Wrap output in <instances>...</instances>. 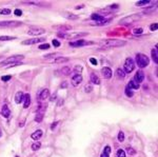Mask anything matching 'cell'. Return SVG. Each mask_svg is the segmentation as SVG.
<instances>
[{
  "label": "cell",
  "mask_w": 158,
  "mask_h": 157,
  "mask_svg": "<svg viewBox=\"0 0 158 157\" xmlns=\"http://www.w3.org/2000/svg\"><path fill=\"white\" fill-rule=\"evenodd\" d=\"M100 45H101V48H103V49L119 48V47H123V45H125V41L117 40V39H108V40H104V41H101Z\"/></svg>",
  "instance_id": "cell-1"
},
{
  "label": "cell",
  "mask_w": 158,
  "mask_h": 157,
  "mask_svg": "<svg viewBox=\"0 0 158 157\" xmlns=\"http://www.w3.org/2000/svg\"><path fill=\"white\" fill-rule=\"evenodd\" d=\"M24 58L23 55H14V56H11L7 58L6 60H3L2 62H0V65H3V67H7V65L11 64V63H15V62H20L21 60Z\"/></svg>",
  "instance_id": "cell-2"
},
{
  "label": "cell",
  "mask_w": 158,
  "mask_h": 157,
  "mask_svg": "<svg viewBox=\"0 0 158 157\" xmlns=\"http://www.w3.org/2000/svg\"><path fill=\"white\" fill-rule=\"evenodd\" d=\"M136 62L138 64L139 68H145L146 65H149L150 59L145 56L144 54H137L136 55Z\"/></svg>",
  "instance_id": "cell-3"
},
{
  "label": "cell",
  "mask_w": 158,
  "mask_h": 157,
  "mask_svg": "<svg viewBox=\"0 0 158 157\" xmlns=\"http://www.w3.org/2000/svg\"><path fill=\"white\" fill-rule=\"evenodd\" d=\"M142 14H134V15H131V16H128V17H124L123 19H121L119 23L122 24V25H129L131 23H133L135 21H137L138 19H140V16Z\"/></svg>",
  "instance_id": "cell-4"
},
{
  "label": "cell",
  "mask_w": 158,
  "mask_h": 157,
  "mask_svg": "<svg viewBox=\"0 0 158 157\" xmlns=\"http://www.w3.org/2000/svg\"><path fill=\"white\" fill-rule=\"evenodd\" d=\"M134 68H135V63L133 61V59L126 58V60L124 61V64H123V72L130 74V73L133 72Z\"/></svg>",
  "instance_id": "cell-5"
},
{
  "label": "cell",
  "mask_w": 158,
  "mask_h": 157,
  "mask_svg": "<svg viewBox=\"0 0 158 157\" xmlns=\"http://www.w3.org/2000/svg\"><path fill=\"white\" fill-rule=\"evenodd\" d=\"M22 25L21 21H16V20H11V21H0V28H16Z\"/></svg>",
  "instance_id": "cell-6"
},
{
  "label": "cell",
  "mask_w": 158,
  "mask_h": 157,
  "mask_svg": "<svg viewBox=\"0 0 158 157\" xmlns=\"http://www.w3.org/2000/svg\"><path fill=\"white\" fill-rule=\"evenodd\" d=\"M45 33V30L42 28H38V27H32L29 29L28 34L31 36H38V35H42Z\"/></svg>",
  "instance_id": "cell-7"
},
{
  "label": "cell",
  "mask_w": 158,
  "mask_h": 157,
  "mask_svg": "<svg viewBox=\"0 0 158 157\" xmlns=\"http://www.w3.org/2000/svg\"><path fill=\"white\" fill-rule=\"evenodd\" d=\"M71 47H83V45L93 44V41H85V40H76V41L69 42Z\"/></svg>",
  "instance_id": "cell-8"
},
{
  "label": "cell",
  "mask_w": 158,
  "mask_h": 157,
  "mask_svg": "<svg viewBox=\"0 0 158 157\" xmlns=\"http://www.w3.org/2000/svg\"><path fill=\"white\" fill-rule=\"evenodd\" d=\"M45 39L44 38H32V39H28V40H24L22 42L23 45H31V44H35V43H38V42H44Z\"/></svg>",
  "instance_id": "cell-9"
},
{
  "label": "cell",
  "mask_w": 158,
  "mask_h": 157,
  "mask_svg": "<svg viewBox=\"0 0 158 157\" xmlns=\"http://www.w3.org/2000/svg\"><path fill=\"white\" fill-rule=\"evenodd\" d=\"M81 81H82V76H81V74H75L72 77V79H71V83L74 87H77L79 83H81Z\"/></svg>",
  "instance_id": "cell-10"
},
{
  "label": "cell",
  "mask_w": 158,
  "mask_h": 157,
  "mask_svg": "<svg viewBox=\"0 0 158 157\" xmlns=\"http://www.w3.org/2000/svg\"><path fill=\"white\" fill-rule=\"evenodd\" d=\"M143 79H144V74H143L142 71H138V72H137L135 74V76H134V81L136 83H138V84L143 81Z\"/></svg>",
  "instance_id": "cell-11"
},
{
  "label": "cell",
  "mask_w": 158,
  "mask_h": 157,
  "mask_svg": "<svg viewBox=\"0 0 158 157\" xmlns=\"http://www.w3.org/2000/svg\"><path fill=\"white\" fill-rule=\"evenodd\" d=\"M101 74H102L103 78H105V79H110V78L112 77V75H113V72H112V70H111L110 68L105 67V68H103L102 70H101Z\"/></svg>",
  "instance_id": "cell-12"
},
{
  "label": "cell",
  "mask_w": 158,
  "mask_h": 157,
  "mask_svg": "<svg viewBox=\"0 0 158 157\" xmlns=\"http://www.w3.org/2000/svg\"><path fill=\"white\" fill-rule=\"evenodd\" d=\"M49 95H50V91L48 89H43L38 93V99L39 100H44V99H47L49 97Z\"/></svg>",
  "instance_id": "cell-13"
},
{
  "label": "cell",
  "mask_w": 158,
  "mask_h": 157,
  "mask_svg": "<svg viewBox=\"0 0 158 157\" xmlns=\"http://www.w3.org/2000/svg\"><path fill=\"white\" fill-rule=\"evenodd\" d=\"M70 73H71V69L69 67L61 68L59 71L56 72V74H57V75H63V76H68V75H70Z\"/></svg>",
  "instance_id": "cell-14"
},
{
  "label": "cell",
  "mask_w": 158,
  "mask_h": 157,
  "mask_svg": "<svg viewBox=\"0 0 158 157\" xmlns=\"http://www.w3.org/2000/svg\"><path fill=\"white\" fill-rule=\"evenodd\" d=\"M10 113H11V111H10L9 107L7 104H4L2 109H1V115L3 116V117H6V118H9L10 117Z\"/></svg>",
  "instance_id": "cell-15"
},
{
  "label": "cell",
  "mask_w": 158,
  "mask_h": 157,
  "mask_svg": "<svg viewBox=\"0 0 158 157\" xmlns=\"http://www.w3.org/2000/svg\"><path fill=\"white\" fill-rule=\"evenodd\" d=\"M91 19L95 20L96 22H101V21H103L105 18L103 16H101V15H99V14H92L91 15Z\"/></svg>",
  "instance_id": "cell-16"
},
{
  "label": "cell",
  "mask_w": 158,
  "mask_h": 157,
  "mask_svg": "<svg viewBox=\"0 0 158 157\" xmlns=\"http://www.w3.org/2000/svg\"><path fill=\"white\" fill-rule=\"evenodd\" d=\"M23 98H24V95L22 92H17L16 95H15V101H16V103L23 102Z\"/></svg>",
  "instance_id": "cell-17"
},
{
  "label": "cell",
  "mask_w": 158,
  "mask_h": 157,
  "mask_svg": "<svg viewBox=\"0 0 158 157\" xmlns=\"http://www.w3.org/2000/svg\"><path fill=\"white\" fill-rule=\"evenodd\" d=\"M31 104V96L29 94L24 95V98H23V108L24 109H28Z\"/></svg>",
  "instance_id": "cell-18"
},
{
  "label": "cell",
  "mask_w": 158,
  "mask_h": 157,
  "mask_svg": "<svg viewBox=\"0 0 158 157\" xmlns=\"http://www.w3.org/2000/svg\"><path fill=\"white\" fill-rule=\"evenodd\" d=\"M42 131L41 130H37L36 132H34L32 135H31V137H32L34 140H38V139H40L42 137Z\"/></svg>",
  "instance_id": "cell-19"
},
{
  "label": "cell",
  "mask_w": 158,
  "mask_h": 157,
  "mask_svg": "<svg viewBox=\"0 0 158 157\" xmlns=\"http://www.w3.org/2000/svg\"><path fill=\"white\" fill-rule=\"evenodd\" d=\"M62 15L63 16L67 18V19H70V20H77L78 19V16L77 15H74V14H72V13H62Z\"/></svg>",
  "instance_id": "cell-20"
},
{
  "label": "cell",
  "mask_w": 158,
  "mask_h": 157,
  "mask_svg": "<svg viewBox=\"0 0 158 157\" xmlns=\"http://www.w3.org/2000/svg\"><path fill=\"white\" fill-rule=\"evenodd\" d=\"M91 82L93 84H100V79L97 75L91 74Z\"/></svg>",
  "instance_id": "cell-21"
},
{
  "label": "cell",
  "mask_w": 158,
  "mask_h": 157,
  "mask_svg": "<svg viewBox=\"0 0 158 157\" xmlns=\"http://www.w3.org/2000/svg\"><path fill=\"white\" fill-rule=\"evenodd\" d=\"M139 87H140V85L138 84V83H136L135 81H134V80H131V81L129 82V85H128V88L129 89H134V90H137V89H139Z\"/></svg>",
  "instance_id": "cell-22"
},
{
  "label": "cell",
  "mask_w": 158,
  "mask_h": 157,
  "mask_svg": "<svg viewBox=\"0 0 158 157\" xmlns=\"http://www.w3.org/2000/svg\"><path fill=\"white\" fill-rule=\"evenodd\" d=\"M69 60H70V58H68V57H58L54 60V62L55 63H61V62H68Z\"/></svg>",
  "instance_id": "cell-23"
},
{
  "label": "cell",
  "mask_w": 158,
  "mask_h": 157,
  "mask_svg": "<svg viewBox=\"0 0 158 157\" xmlns=\"http://www.w3.org/2000/svg\"><path fill=\"white\" fill-rule=\"evenodd\" d=\"M116 75H117V77H118L119 79H123L124 76H125V73L123 72V70L118 69V70L116 71Z\"/></svg>",
  "instance_id": "cell-24"
},
{
  "label": "cell",
  "mask_w": 158,
  "mask_h": 157,
  "mask_svg": "<svg viewBox=\"0 0 158 157\" xmlns=\"http://www.w3.org/2000/svg\"><path fill=\"white\" fill-rule=\"evenodd\" d=\"M152 58L154 60V62H158V54H157V49H153L152 50Z\"/></svg>",
  "instance_id": "cell-25"
},
{
  "label": "cell",
  "mask_w": 158,
  "mask_h": 157,
  "mask_svg": "<svg viewBox=\"0 0 158 157\" xmlns=\"http://www.w3.org/2000/svg\"><path fill=\"white\" fill-rule=\"evenodd\" d=\"M40 148H41V143L38 142V141H36L35 143L32 144V150H33V151H37V150H39Z\"/></svg>",
  "instance_id": "cell-26"
},
{
  "label": "cell",
  "mask_w": 158,
  "mask_h": 157,
  "mask_svg": "<svg viewBox=\"0 0 158 157\" xmlns=\"http://www.w3.org/2000/svg\"><path fill=\"white\" fill-rule=\"evenodd\" d=\"M0 14H1V15L11 14V9H0Z\"/></svg>",
  "instance_id": "cell-27"
},
{
  "label": "cell",
  "mask_w": 158,
  "mask_h": 157,
  "mask_svg": "<svg viewBox=\"0 0 158 157\" xmlns=\"http://www.w3.org/2000/svg\"><path fill=\"white\" fill-rule=\"evenodd\" d=\"M125 95L128 96V97H132V96L134 95V93H133V91H132L131 89H129L128 87L125 88Z\"/></svg>",
  "instance_id": "cell-28"
},
{
  "label": "cell",
  "mask_w": 158,
  "mask_h": 157,
  "mask_svg": "<svg viewBox=\"0 0 158 157\" xmlns=\"http://www.w3.org/2000/svg\"><path fill=\"white\" fill-rule=\"evenodd\" d=\"M15 37H9V36H0V41H8V40H14Z\"/></svg>",
  "instance_id": "cell-29"
},
{
  "label": "cell",
  "mask_w": 158,
  "mask_h": 157,
  "mask_svg": "<svg viewBox=\"0 0 158 157\" xmlns=\"http://www.w3.org/2000/svg\"><path fill=\"white\" fill-rule=\"evenodd\" d=\"M142 33H143V30H142V29H134L133 30V34L134 35H141Z\"/></svg>",
  "instance_id": "cell-30"
},
{
  "label": "cell",
  "mask_w": 158,
  "mask_h": 157,
  "mask_svg": "<svg viewBox=\"0 0 158 157\" xmlns=\"http://www.w3.org/2000/svg\"><path fill=\"white\" fill-rule=\"evenodd\" d=\"M117 157H125V152L123 150L119 149L118 151H117Z\"/></svg>",
  "instance_id": "cell-31"
},
{
  "label": "cell",
  "mask_w": 158,
  "mask_h": 157,
  "mask_svg": "<svg viewBox=\"0 0 158 157\" xmlns=\"http://www.w3.org/2000/svg\"><path fill=\"white\" fill-rule=\"evenodd\" d=\"M58 56H59V54H49V55H45L44 58L45 59H49V58H55L56 59V57L58 58Z\"/></svg>",
  "instance_id": "cell-32"
},
{
  "label": "cell",
  "mask_w": 158,
  "mask_h": 157,
  "mask_svg": "<svg viewBox=\"0 0 158 157\" xmlns=\"http://www.w3.org/2000/svg\"><path fill=\"white\" fill-rule=\"evenodd\" d=\"M150 1L147 0H143V1H139V2H136V6L137 7H141V6H145V4H149Z\"/></svg>",
  "instance_id": "cell-33"
},
{
  "label": "cell",
  "mask_w": 158,
  "mask_h": 157,
  "mask_svg": "<svg viewBox=\"0 0 158 157\" xmlns=\"http://www.w3.org/2000/svg\"><path fill=\"white\" fill-rule=\"evenodd\" d=\"M126 151H128V153L130 155H135L136 154V151L133 148H131V146H128V148H126Z\"/></svg>",
  "instance_id": "cell-34"
},
{
  "label": "cell",
  "mask_w": 158,
  "mask_h": 157,
  "mask_svg": "<svg viewBox=\"0 0 158 157\" xmlns=\"http://www.w3.org/2000/svg\"><path fill=\"white\" fill-rule=\"evenodd\" d=\"M39 49H40V50H49V49H50V44H48V43L40 44V45H39Z\"/></svg>",
  "instance_id": "cell-35"
},
{
  "label": "cell",
  "mask_w": 158,
  "mask_h": 157,
  "mask_svg": "<svg viewBox=\"0 0 158 157\" xmlns=\"http://www.w3.org/2000/svg\"><path fill=\"white\" fill-rule=\"evenodd\" d=\"M118 140L120 141V142H122V141L124 140V134H123V132H119L118 133Z\"/></svg>",
  "instance_id": "cell-36"
},
{
  "label": "cell",
  "mask_w": 158,
  "mask_h": 157,
  "mask_svg": "<svg viewBox=\"0 0 158 157\" xmlns=\"http://www.w3.org/2000/svg\"><path fill=\"white\" fill-rule=\"evenodd\" d=\"M12 78V76L11 75H7V76H2L1 77V80L2 81H8V80H10Z\"/></svg>",
  "instance_id": "cell-37"
},
{
  "label": "cell",
  "mask_w": 158,
  "mask_h": 157,
  "mask_svg": "<svg viewBox=\"0 0 158 157\" xmlns=\"http://www.w3.org/2000/svg\"><path fill=\"white\" fill-rule=\"evenodd\" d=\"M75 72L78 73V74H80L81 72H82V68H81L80 65H76V67H75Z\"/></svg>",
  "instance_id": "cell-38"
},
{
  "label": "cell",
  "mask_w": 158,
  "mask_h": 157,
  "mask_svg": "<svg viewBox=\"0 0 158 157\" xmlns=\"http://www.w3.org/2000/svg\"><path fill=\"white\" fill-rule=\"evenodd\" d=\"M103 153H105V154L110 155V153H111V148H110L109 145H106L105 148H104V150H103Z\"/></svg>",
  "instance_id": "cell-39"
},
{
  "label": "cell",
  "mask_w": 158,
  "mask_h": 157,
  "mask_svg": "<svg viewBox=\"0 0 158 157\" xmlns=\"http://www.w3.org/2000/svg\"><path fill=\"white\" fill-rule=\"evenodd\" d=\"M53 45H54V47H56V48H58V47H60V42L58 41V40L57 39H54L53 40Z\"/></svg>",
  "instance_id": "cell-40"
},
{
  "label": "cell",
  "mask_w": 158,
  "mask_h": 157,
  "mask_svg": "<svg viewBox=\"0 0 158 157\" xmlns=\"http://www.w3.org/2000/svg\"><path fill=\"white\" fill-rule=\"evenodd\" d=\"M157 29H158L157 23H153V24H151V27H150V30H151V31H156Z\"/></svg>",
  "instance_id": "cell-41"
},
{
  "label": "cell",
  "mask_w": 158,
  "mask_h": 157,
  "mask_svg": "<svg viewBox=\"0 0 158 157\" xmlns=\"http://www.w3.org/2000/svg\"><path fill=\"white\" fill-rule=\"evenodd\" d=\"M72 27H65V25H61V27H58V30H64V31H67V30H71Z\"/></svg>",
  "instance_id": "cell-42"
},
{
  "label": "cell",
  "mask_w": 158,
  "mask_h": 157,
  "mask_svg": "<svg viewBox=\"0 0 158 157\" xmlns=\"http://www.w3.org/2000/svg\"><path fill=\"white\" fill-rule=\"evenodd\" d=\"M14 14L15 15H16V16H21V15H22V11H21V10H15V12H14Z\"/></svg>",
  "instance_id": "cell-43"
},
{
  "label": "cell",
  "mask_w": 158,
  "mask_h": 157,
  "mask_svg": "<svg viewBox=\"0 0 158 157\" xmlns=\"http://www.w3.org/2000/svg\"><path fill=\"white\" fill-rule=\"evenodd\" d=\"M90 62H91L92 64H94V65H96V64L98 63V62H97V60H96L95 58H93V57H92V58H90Z\"/></svg>",
  "instance_id": "cell-44"
},
{
  "label": "cell",
  "mask_w": 158,
  "mask_h": 157,
  "mask_svg": "<svg viewBox=\"0 0 158 157\" xmlns=\"http://www.w3.org/2000/svg\"><path fill=\"white\" fill-rule=\"evenodd\" d=\"M118 7H119L118 4H112V6H110V7H109V9H111V10H115V9L118 8Z\"/></svg>",
  "instance_id": "cell-45"
},
{
  "label": "cell",
  "mask_w": 158,
  "mask_h": 157,
  "mask_svg": "<svg viewBox=\"0 0 158 157\" xmlns=\"http://www.w3.org/2000/svg\"><path fill=\"white\" fill-rule=\"evenodd\" d=\"M58 124V121H56V122H54V123H52V125H51V129L52 130H55V128H56V125Z\"/></svg>",
  "instance_id": "cell-46"
},
{
  "label": "cell",
  "mask_w": 158,
  "mask_h": 157,
  "mask_svg": "<svg viewBox=\"0 0 158 157\" xmlns=\"http://www.w3.org/2000/svg\"><path fill=\"white\" fill-rule=\"evenodd\" d=\"M67 87H68V82H65V81H64V82H63L62 84H61V88H62V89L67 88Z\"/></svg>",
  "instance_id": "cell-47"
},
{
  "label": "cell",
  "mask_w": 158,
  "mask_h": 157,
  "mask_svg": "<svg viewBox=\"0 0 158 157\" xmlns=\"http://www.w3.org/2000/svg\"><path fill=\"white\" fill-rule=\"evenodd\" d=\"M91 91H92V88H91V87H88V88H85V92H86V93L91 92Z\"/></svg>",
  "instance_id": "cell-48"
},
{
  "label": "cell",
  "mask_w": 158,
  "mask_h": 157,
  "mask_svg": "<svg viewBox=\"0 0 158 157\" xmlns=\"http://www.w3.org/2000/svg\"><path fill=\"white\" fill-rule=\"evenodd\" d=\"M100 157H109V155H108V154H105V153H102Z\"/></svg>",
  "instance_id": "cell-49"
},
{
  "label": "cell",
  "mask_w": 158,
  "mask_h": 157,
  "mask_svg": "<svg viewBox=\"0 0 158 157\" xmlns=\"http://www.w3.org/2000/svg\"><path fill=\"white\" fill-rule=\"evenodd\" d=\"M81 8H83V6H79V7H76V10H80Z\"/></svg>",
  "instance_id": "cell-50"
},
{
  "label": "cell",
  "mask_w": 158,
  "mask_h": 157,
  "mask_svg": "<svg viewBox=\"0 0 158 157\" xmlns=\"http://www.w3.org/2000/svg\"><path fill=\"white\" fill-rule=\"evenodd\" d=\"M2 136V131H1V129H0V137Z\"/></svg>",
  "instance_id": "cell-51"
}]
</instances>
